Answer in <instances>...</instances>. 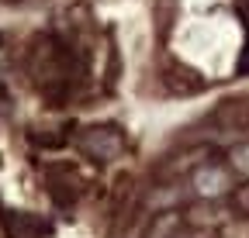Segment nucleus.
<instances>
[{"instance_id": "1", "label": "nucleus", "mask_w": 249, "mask_h": 238, "mask_svg": "<svg viewBox=\"0 0 249 238\" xmlns=\"http://www.w3.org/2000/svg\"><path fill=\"white\" fill-rule=\"evenodd\" d=\"M194 190L201 197H218V193H225L229 190V173L222 166H201L194 173Z\"/></svg>"}, {"instance_id": "2", "label": "nucleus", "mask_w": 249, "mask_h": 238, "mask_svg": "<svg viewBox=\"0 0 249 238\" xmlns=\"http://www.w3.org/2000/svg\"><path fill=\"white\" fill-rule=\"evenodd\" d=\"M232 159H235V166H239V169H246V173H249V148H235Z\"/></svg>"}]
</instances>
